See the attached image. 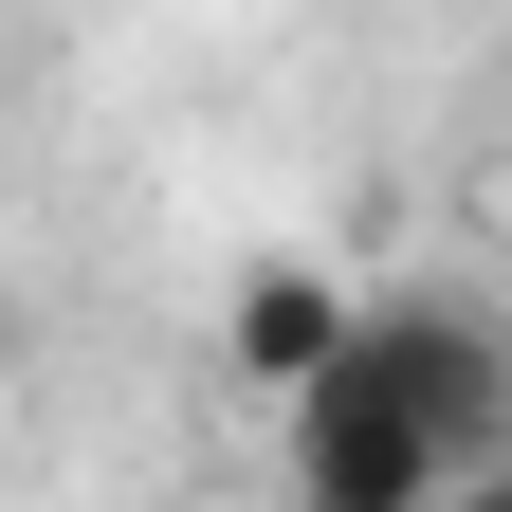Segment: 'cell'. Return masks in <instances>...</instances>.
Segmentation results:
<instances>
[{
	"instance_id": "1",
	"label": "cell",
	"mask_w": 512,
	"mask_h": 512,
	"mask_svg": "<svg viewBox=\"0 0 512 512\" xmlns=\"http://www.w3.org/2000/svg\"><path fill=\"white\" fill-rule=\"evenodd\" d=\"M275 458H293V494H311V512H439V494H476L458 421H439V403H421V384L384 366L366 330H348V348L275 403Z\"/></svg>"
},
{
	"instance_id": "2",
	"label": "cell",
	"mask_w": 512,
	"mask_h": 512,
	"mask_svg": "<svg viewBox=\"0 0 512 512\" xmlns=\"http://www.w3.org/2000/svg\"><path fill=\"white\" fill-rule=\"evenodd\" d=\"M366 348L403 366V384H421L439 421H458V458H476V476H512V366H494V330H476V311L403 293V311H366Z\"/></svg>"
},
{
	"instance_id": "3",
	"label": "cell",
	"mask_w": 512,
	"mask_h": 512,
	"mask_svg": "<svg viewBox=\"0 0 512 512\" xmlns=\"http://www.w3.org/2000/svg\"><path fill=\"white\" fill-rule=\"evenodd\" d=\"M348 330H366V311H348V275H311V256H256V275H238V311H220V366L256 384V403H293V384L330 366Z\"/></svg>"
},
{
	"instance_id": "4",
	"label": "cell",
	"mask_w": 512,
	"mask_h": 512,
	"mask_svg": "<svg viewBox=\"0 0 512 512\" xmlns=\"http://www.w3.org/2000/svg\"><path fill=\"white\" fill-rule=\"evenodd\" d=\"M494 238H512V202H494Z\"/></svg>"
}]
</instances>
